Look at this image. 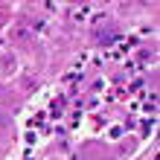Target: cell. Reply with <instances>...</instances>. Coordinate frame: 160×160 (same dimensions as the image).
Masks as SVG:
<instances>
[{
	"instance_id": "6da1fadb",
	"label": "cell",
	"mask_w": 160,
	"mask_h": 160,
	"mask_svg": "<svg viewBox=\"0 0 160 160\" xmlns=\"http://www.w3.org/2000/svg\"><path fill=\"white\" fill-rule=\"evenodd\" d=\"M6 125H12V117H9V114H3V111H0V128H6Z\"/></svg>"
}]
</instances>
